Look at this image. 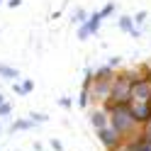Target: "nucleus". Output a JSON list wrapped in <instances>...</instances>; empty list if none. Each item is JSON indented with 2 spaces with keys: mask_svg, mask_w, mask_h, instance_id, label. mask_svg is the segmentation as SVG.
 <instances>
[{
  "mask_svg": "<svg viewBox=\"0 0 151 151\" xmlns=\"http://www.w3.org/2000/svg\"><path fill=\"white\" fill-rule=\"evenodd\" d=\"M141 76L139 71H122L115 76V81H112V93H110V102L112 105H129L132 100V86H134V81H139Z\"/></svg>",
  "mask_w": 151,
  "mask_h": 151,
  "instance_id": "f257e3e1",
  "label": "nucleus"
},
{
  "mask_svg": "<svg viewBox=\"0 0 151 151\" xmlns=\"http://www.w3.org/2000/svg\"><path fill=\"white\" fill-rule=\"evenodd\" d=\"M107 112H110V124L115 127L119 134H124V139L132 137L139 129V124H137L134 115H132V107L129 105H115V107H110Z\"/></svg>",
  "mask_w": 151,
  "mask_h": 151,
  "instance_id": "f03ea898",
  "label": "nucleus"
},
{
  "mask_svg": "<svg viewBox=\"0 0 151 151\" xmlns=\"http://www.w3.org/2000/svg\"><path fill=\"white\" fill-rule=\"evenodd\" d=\"M98 134V139H100V144L105 146L107 151H117L122 144H124V134H119V132L112 127V124H107V127H102V129H98L95 132Z\"/></svg>",
  "mask_w": 151,
  "mask_h": 151,
  "instance_id": "7ed1b4c3",
  "label": "nucleus"
},
{
  "mask_svg": "<svg viewBox=\"0 0 151 151\" xmlns=\"http://www.w3.org/2000/svg\"><path fill=\"white\" fill-rule=\"evenodd\" d=\"M100 24H102L100 12H90L88 20L83 22V24H78V34H76V37H78L81 42H86V39H90V37H95L100 32Z\"/></svg>",
  "mask_w": 151,
  "mask_h": 151,
  "instance_id": "20e7f679",
  "label": "nucleus"
},
{
  "mask_svg": "<svg viewBox=\"0 0 151 151\" xmlns=\"http://www.w3.org/2000/svg\"><path fill=\"white\" fill-rule=\"evenodd\" d=\"M112 93V81H93L90 83V105H102L110 100Z\"/></svg>",
  "mask_w": 151,
  "mask_h": 151,
  "instance_id": "39448f33",
  "label": "nucleus"
},
{
  "mask_svg": "<svg viewBox=\"0 0 151 151\" xmlns=\"http://www.w3.org/2000/svg\"><path fill=\"white\" fill-rule=\"evenodd\" d=\"M129 102H151V83L146 78L134 81V86H132V100Z\"/></svg>",
  "mask_w": 151,
  "mask_h": 151,
  "instance_id": "423d86ee",
  "label": "nucleus"
},
{
  "mask_svg": "<svg viewBox=\"0 0 151 151\" xmlns=\"http://www.w3.org/2000/svg\"><path fill=\"white\" fill-rule=\"evenodd\" d=\"M88 119H90V124H93V129H102V127H107L110 124V112L102 107V105H93L90 110H88Z\"/></svg>",
  "mask_w": 151,
  "mask_h": 151,
  "instance_id": "0eeeda50",
  "label": "nucleus"
},
{
  "mask_svg": "<svg viewBox=\"0 0 151 151\" xmlns=\"http://www.w3.org/2000/svg\"><path fill=\"white\" fill-rule=\"evenodd\" d=\"M129 107H132V115H134L139 127L151 119V102H129Z\"/></svg>",
  "mask_w": 151,
  "mask_h": 151,
  "instance_id": "6e6552de",
  "label": "nucleus"
},
{
  "mask_svg": "<svg viewBox=\"0 0 151 151\" xmlns=\"http://www.w3.org/2000/svg\"><path fill=\"white\" fill-rule=\"evenodd\" d=\"M115 68H110V66H100V68L93 71V81H115Z\"/></svg>",
  "mask_w": 151,
  "mask_h": 151,
  "instance_id": "1a4fd4ad",
  "label": "nucleus"
},
{
  "mask_svg": "<svg viewBox=\"0 0 151 151\" xmlns=\"http://www.w3.org/2000/svg\"><path fill=\"white\" fill-rule=\"evenodd\" d=\"M0 78H5V81H20L22 78V76H20V71H17V68H12V66H7V63H3V61H0Z\"/></svg>",
  "mask_w": 151,
  "mask_h": 151,
  "instance_id": "9d476101",
  "label": "nucleus"
},
{
  "mask_svg": "<svg viewBox=\"0 0 151 151\" xmlns=\"http://www.w3.org/2000/svg\"><path fill=\"white\" fill-rule=\"evenodd\" d=\"M27 129H34V122L29 117L17 119V122H12V127H10V132H27Z\"/></svg>",
  "mask_w": 151,
  "mask_h": 151,
  "instance_id": "9b49d317",
  "label": "nucleus"
},
{
  "mask_svg": "<svg viewBox=\"0 0 151 151\" xmlns=\"http://www.w3.org/2000/svg\"><path fill=\"white\" fill-rule=\"evenodd\" d=\"M117 27H119L122 32L132 34V29H134V20H132V15H122L119 20H117Z\"/></svg>",
  "mask_w": 151,
  "mask_h": 151,
  "instance_id": "f8f14e48",
  "label": "nucleus"
},
{
  "mask_svg": "<svg viewBox=\"0 0 151 151\" xmlns=\"http://www.w3.org/2000/svg\"><path fill=\"white\" fill-rule=\"evenodd\" d=\"M88 15H90V12H86L83 7H76V10H73V17H71V22H73V24H83V22L88 20Z\"/></svg>",
  "mask_w": 151,
  "mask_h": 151,
  "instance_id": "ddd939ff",
  "label": "nucleus"
},
{
  "mask_svg": "<svg viewBox=\"0 0 151 151\" xmlns=\"http://www.w3.org/2000/svg\"><path fill=\"white\" fill-rule=\"evenodd\" d=\"M12 117V102H3V105H0V119H10Z\"/></svg>",
  "mask_w": 151,
  "mask_h": 151,
  "instance_id": "4468645a",
  "label": "nucleus"
},
{
  "mask_svg": "<svg viewBox=\"0 0 151 151\" xmlns=\"http://www.w3.org/2000/svg\"><path fill=\"white\" fill-rule=\"evenodd\" d=\"M146 17H149V15H146L144 10H139V12L134 15V17H132V20H134V27H139V29H141V24L146 22Z\"/></svg>",
  "mask_w": 151,
  "mask_h": 151,
  "instance_id": "2eb2a0df",
  "label": "nucleus"
},
{
  "mask_svg": "<svg viewBox=\"0 0 151 151\" xmlns=\"http://www.w3.org/2000/svg\"><path fill=\"white\" fill-rule=\"evenodd\" d=\"M98 12H100L102 20H105V17H110V15H115V3H107V5L102 7V10H98Z\"/></svg>",
  "mask_w": 151,
  "mask_h": 151,
  "instance_id": "dca6fc26",
  "label": "nucleus"
},
{
  "mask_svg": "<svg viewBox=\"0 0 151 151\" xmlns=\"http://www.w3.org/2000/svg\"><path fill=\"white\" fill-rule=\"evenodd\" d=\"M12 93H15V95H27V90H24V86H22V81H15L12 83Z\"/></svg>",
  "mask_w": 151,
  "mask_h": 151,
  "instance_id": "f3484780",
  "label": "nucleus"
},
{
  "mask_svg": "<svg viewBox=\"0 0 151 151\" xmlns=\"http://www.w3.org/2000/svg\"><path fill=\"white\" fill-rule=\"evenodd\" d=\"M29 119L34 122V124H42V122H46V119H49V117H46L44 112H32V115H29Z\"/></svg>",
  "mask_w": 151,
  "mask_h": 151,
  "instance_id": "a211bd4d",
  "label": "nucleus"
},
{
  "mask_svg": "<svg viewBox=\"0 0 151 151\" xmlns=\"http://www.w3.org/2000/svg\"><path fill=\"white\" fill-rule=\"evenodd\" d=\"M141 137H144L146 141H151V119H149V122H144V124H141Z\"/></svg>",
  "mask_w": 151,
  "mask_h": 151,
  "instance_id": "6ab92c4d",
  "label": "nucleus"
},
{
  "mask_svg": "<svg viewBox=\"0 0 151 151\" xmlns=\"http://www.w3.org/2000/svg\"><path fill=\"white\" fill-rule=\"evenodd\" d=\"M22 86H24V90H27V95H29V93L34 90V83H32L29 78H24V81H22Z\"/></svg>",
  "mask_w": 151,
  "mask_h": 151,
  "instance_id": "aec40b11",
  "label": "nucleus"
},
{
  "mask_svg": "<svg viewBox=\"0 0 151 151\" xmlns=\"http://www.w3.org/2000/svg\"><path fill=\"white\" fill-rule=\"evenodd\" d=\"M49 144H51V149H54V151H63V144H61L59 139H51Z\"/></svg>",
  "mask_w": 151,
  "mask_h": 151,
  "instance_id": "412c9836",
  "label": "nucleus"
},
{
  "mask_svg": "<svg viewBox=\"0 0 151 151\" xmlns=\"http://www.w3.org/2000/svg\"><path fill=\"white\" fill-rule=\"evenodd\" d=\"M119 63H122V61H119V56H112V59L107 61V66H110V68H117Z\"/></svg>",
  "mask_w": 151,
  "mask_h": 151,
  "instance_id": "4be33fe9",
  "label": "nucleus"
},
{
  "mask_svg": "<svg viewBox=\"0 0 151 151\" xmlns=\"http://www.w3.org/2000/svg\"><path fill=\"white\" fill-rule=\"evenodd\" d=\"M59 105H61V107H66V110H68V107L73 105V102H71V98H61V100H59Z\"/></svg>",
  "mask_w": 151,
  "mask_h": 151,
  "instance_id": "5701e85b",
  "label": "nucleus"
},
{
  "mask_svg": "<svg viewBox=\"0 0 151 151\" xmlns=\"http://www.w3.org/2000/svg\"><path fill=\"white\" fill-rule=\"evenodd\" d=\"M5 5H7V7H20V5H22V0H7Z\"/></svg>",
  "mask_w": 151,
  "mask_h": 151,
  "instance_id": "b1692460",
  "label": "nucleus"
},
{
  "mask_svg": "<svg viewBox=\"0 0 151 151\" xmlns=\"http://www.w3.org/2000/svg\"><path fill=\"white\" fill-rule=\"evenodd\" d=\"M129 37H134V39H139V37H141V29H139V27H134V29H132V34Z\"/></svg>",
  "mask_w": 151,
  "mask_h": 151,
  "instance_id": "393cba45",
  "label": "nucleus"
},
{
  "mask_svg": "<svg viewBox=\"0 0 151 151\" xmlns=\"http://www.w3.org/2000/svg\"><path fill=\"white\" fill-rule=\"evenodd\" d=\"M3 102H5V95H3V93H0V105H3Z\"/></svg>",
  "mask_w": 151,
  "mask_h": 151,
  "instance_id": "a878e982",
  "label": "nucleus"
},
{
  "mask_svg": "<svg viewBox=\"0 0 151 151\" xmlns=\"http://www.w3.org/2000/svg\"><path fill=\"white\" fill-rule=\"evenodd\" d=\"M5 3H7V0H0V5H5Z\"/></svg>",
  "mask_w": 151,
  "mask_h": 151,
  "instance_id": "bb28decb",
  "label": "nucleus"
},
{
  "mask_svg": "<svg viewBox=\"0 0 151 151\" xmlns=\"http://www.w3.org/2000/svg\"><path fill=\"white\" fill-rule=\"evenodd\" d=\"M0 134H3V124H0Z\"/></svg>",
  "mask_w": 151,
  "mask_h": 151,
  "instance_id": "cd10ccee",
  "label": "nucleus"
},
{
  "mask_svg": "<svg viewBox=\"0 0 151 151\" xmlns=\"http://www.w3.org/2000/svg\"><path fill=\"white\" fill-rule=\"evenodd\" d=\"M146 81H149V83H151V76H149V78H146Z\"/></svg>",
  "mask_w": 151,
  "mask_h": 151,
  "instance_id": "c85d7f7f",
  "label": "nucleus"
}]
</instances>
